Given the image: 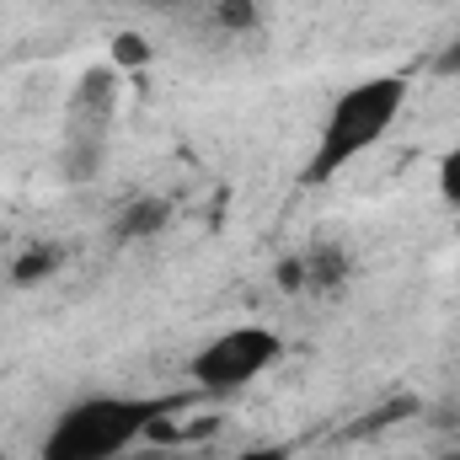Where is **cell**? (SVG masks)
Here are the masks:
<instances>
[{
    "label": "cell",
    "mask_w": 460,
    "mask_h": 460,
    "mask_svg": "<svg viewBox=\"0 0 460 460\" xmlns=\"http://www.w3.org/2000/svg\"><path fill=\"white\" fill-rule=\"evenodd\" d=\"M407 108V81L402 75H369L358 86H348L343 97L332 102V113L322 123L316 145H311V161H305V188L316 182H332L343 166H353L364 150H375L391 123Z\"/></svg>",
    "instance_id": "1"
},
{
    "label": "cell",
    "mask_w": 460,
    "mask_h": 460,
    "mask_svg": "<svg viewBox=\"0 0 460 460\" xmlns=\"http://www.w3.org/2000/svg\"><path fill=\"white\" fill-rule=\"evenodd\" d=\"M172 407L177 396H86L54 418L43 434V460H118Z\"/></svg>",
    "instance_id": "2"
},
{
    "label": "cell",
    "mask_w": 460,
    "mask_h": 460,
    "mask_svg": "<svg viewBox=\"0 0 460 460\" xmlns=\"http://www.w3.org/2000/svg\"><path fill=\"white\" fill-rule=\"evenodd\" d=\"M279 353H284V338L273 327H230L188 358V380L199 391L230 396V391H246L252 380H262L279 364Z\"/></svg>",
    "instance_id": "3"
},
{
    "label": "cell",
    "mask_w": 460,
    "mask_h": 460,
    "mask_svg": "<svg viewBox=\"0 0 460 460\" xmlns=\"http://www.w3.org/2000/svg\"><path fill=\"white\" fill-rule=\"evenodd\" d=\"M108 118H113V70H86V81L75 86V102L65 113V177L86 182L102 172L108 155Z\"/></svg>",
    "instance_id": "4"
},
{
    "label": "cell",
    "mask_w": 460,
    "mask_h": 460,
    "mask_svg": "<svg viewBox=\"0 0 460 460\" xmlns=\"http://www.w3.org/2000/svg\"><path fill=\"white\" fill-rule=\"evenodd\" d=\"M300 268H305V284H311V289H343L348 273H353V262H348V252L338 241H316Z\"/></svg>",
    "instance_id": "5"
},
{
    "label": "cell",
    "mask_w": 460,
    "mask_h": 460,
    "mask_svg": "<svg viewBox=\"0 0 460 460\" xmlns=\"http://www.w3.org/2000/svg\"><path fill=\"white\" fill-rule=\"evenodd\" d=\"M172 220V204L166 199H134L123 215H118V241H145V235H161Z\"/></svg>",
    "instance_id": "6"
},
{
    "label": "cell",
    "mask_w": 460,
    "mask_h": 460,
    "mask_svg": "<svg viewBox=\"0 0 460 460\" xmlns=\"http://www.w3.org/2000/svg\"><path fill=\"white\" fill-rule=\"evenodd\" d=\"M49 268H59V246H32L27 257H16L11 279L16 284H38V279H49Z\"/></svg>",
    "instance_id": "7"
},
{
    "label": "cell",
    "mask_w": 460,
    "mask_h": 460,
    "mask_svg": "<svg viewBox=\"0 0 460 460\" xmlns=\"http://www.w3.org/2000/svg\"><path fill=\"white\" fill-rule=\"evenodd\" d=\"M215 22H220L226 32H252V27H257V5H252V0H220V5H215Z\"/></svg>",
    "instance_id": "8"
},
{
    "label": "cell",
    "mask_w": 460,
    "mask_h": 460,
    "mask_svg": "<svg viewBox=\"0 0 460 460\" xmlns=\"http://www.w3.org/2000/svg\"><path fill=\"white\" fill-rule=\"evenodd\" d=\"M113 59L118 65H128V70L145 65V59H150V38H139V32H118L113 38Z\"/></svg>",
    "instance_id": "9"
},
{
    "label": "cell",
    "mask_w": 460,
    "mask_h": 460,
    "mask_svg": "<svg viewBox=\"0 0 460 460\" xmlns=\"http://www.w3.org/2000/svg\"><path fill=\"white\" fill-rule=\"evenodd\" d=\"M439 193H445V204H456L460 209V145L439 161Z\"/></svg>",
    "instance_id": "10"
},
{
    "label": "cell",
    "mask_w": 460,
    "mask_h": 460,
    "mask_svg": "<svg viewBox=\"0 0 460 460\" xmlns=\"http://www.w3.org/2000/svg\"><path fill=\"white\" fill-rule=\"evenodd\" d=\"M434 70H439V75H450V81H460V38H456V43H445V49H439Z\"/></svg>",
    "instance_id": "11"
},
{
    "label": "cell",
    "mask_w": 460,
    "mask_h": 460,
    "mask_svg": "<svg viewBox=\"0 0 460 460\" xmlns=\"http://www.w3.org/2000/svg\"><path fill=\"white\" fill-rule=\"evenodd\" d=\"M230 460H289L284 445H252V450H235Z\"/></svg>",
    "instance_id": "12"
},
{
    "label": "cell",
    "mask_w": 460,
    "mask_h": 460,
    "mask_svg": "<svg viewBox=\"0 0 460 460\" xmlns=\"http://www.w3.org/2000/svg\"><path fill=\"white\" fill-rule=\"evenodd\" d=\"M134 5H177V0H134Z\"/></svg>",
    "instance_id": "13"
},
{
    "label": "cell",
    "mask_w": 460,
    "mask_h": 460,
    "mask_svg": "<svg viewBox=\"0 0 460 460\" xmlns=\"http://www.w3.org/2000/svg\"><path fill=\"white\" fill-rule=\"evenodd\" d=\"M439 460H460V450H450V456H439Z\"/></svg>",
    "instance_id": "14"
}]
</instances>
